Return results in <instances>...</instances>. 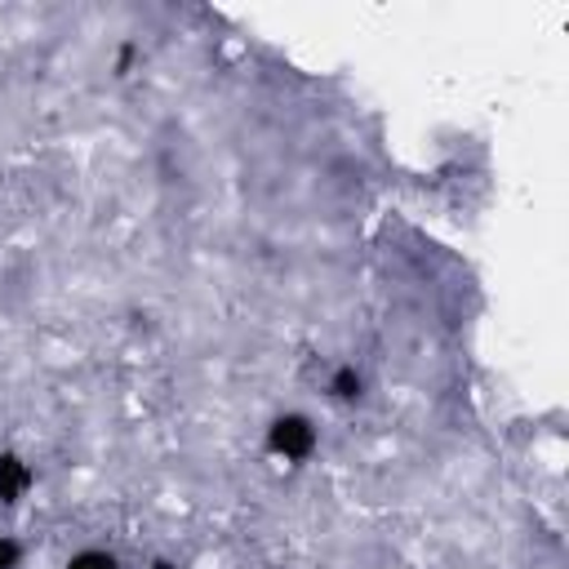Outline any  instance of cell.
Here are the masks:
<instances>
[{
  "mask_svg": "<svg viewBox=\"0 0 569 569\" xmlns=\"http://www.w3.org/2000/svg\"><path fill=\"white\" fill-rule=\"evenodd\" d=\"M267 449L284 462H307L316 449H320V427L311 413L302 409H284L267 422Z\"/></svg>",
  "mask_w": 569,
  "mask_h": 569,
  "instance_id": "obj_1",
  "label": "cell"
},
{
  "mask_svg": "<svg viewBox=\"0 0 569 569\" xmlns=\"http://www.w3.org/2000/svg\"><path fill=\"white\" fill-rule=\"evenodd\" d=\"M31 485H36V471H31V462H27L22 453L4 449V453H0V502H4V507L22 502Z\"/></svg>",
  "mask_w": 569,
  "mask_h": 569,
  "instance_id": "obj_2",
  "label": "cell"
},
{
  "mask_svg": "<svg viewBox=\"0 0 569 569\" xmlns=\"http://www.w3.org/2000/svg\"><path fill=\"white\" fill-rule=\"evenodd\" d=\"M62 569H120V556L107 551V547H80V551L67 556Z\"/></svg>",
  "mask_w": 569,
  "mask_h": 569,
  "instance_id": "obj_3",
  "label": "cell"
},
{
  "mask_svg": "<svg viewBox=\"0 0 569 569\" xmlns=\"http://www.w3.org/2000/svg\"><path fill=\"white\" fill-rule=\"evenodd\" d=\"M360 387H365V378H360L356 365H338V369L329 373V396H333V400H356Z\"/></svg>",
  "mask_w": 569,
  "mask_h": 569,
  "instance_id": "obj_4",
  "label": "cell"
},
{
  "mask_svg": "<svg viewBox=\"0 0 569 569\" xmlns=\"http://www.w3.org/2000/svg\"><path fill=\"white\" fill-rule=\"evenodd\" d=\"M18 565H22V542L0 533V569H18Z\"/></svg>",
  "mask_w": 569,
  "mask_h": 569,
  "instance_id": "obj_5",
  "label": "cell"
},
{
  "mask_svg": "<svg viewBox=\"0 0 569 569\" xmlns=\"http://www.w3.org/2000/svg\"><path fill=\"white\" fill-rule=\"evenodd\" d=\"M151 569H173V560H164V556H160V560H156Z\"/></svg>",
  "mask_w": 569,
  "mask_h": 569,
  "instance_id": "obj_6",
  "label": "cell"
}]
</instances>
